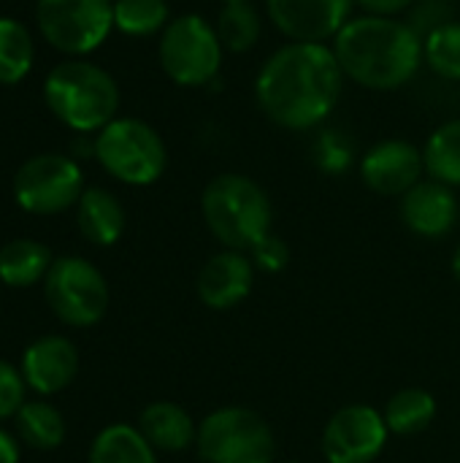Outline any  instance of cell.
I'll list each match as a JSON object with an SVG mask.
<instances>
[{
    "label": "cell",
    "mask_w": 460,
    "mask_h": 463,
    "mask_svg": "<svg viewBox=\"0 0 460 463\" xmlns=\"http://www.w3.org/2000/svg\"><path fill=\"white\" fill-rule=\"evenodd\" d=\"M344 81L331 43L287 41L263 60L252 95L268 122L290 133H304L331 119Z\"/></svg>",
    "instance_id": "6da1fadb"
},
{
    "label": "cell",
    "mask_w": 460,
    "mask_h": 463,
    "mask_svg": "<svg viewBox=\"0 0 460 463\" xmlns=\"http://www.w3.org/2000/svg\"><path fill=\"white\" fill-rule=\"evenodd\" d=\"M344 79L371 92H393L407 87L423 60V35L404 19L352 16L331 43Z\"/></svg>",
    "instance_id": "7a4b0ae2"
},
{
    "label": "cell",
    "mask_w": 460,
    "mask_h": 463,
    "mask_svg": "<svg viewBox=\"0 0 460 463\" xmlns=\"http://www.w3.org/2000/svg\"><path fill=\"white\" fill-rule=\"evenodd\" d=\"M201 214L209 233L225 250L239 252H249L274 225V206L263 184L236 171L209 179L201 193Z\"/></svg>",
    "instance_id": "3957f363"
},
{
    "label": "cell",
    "mask_w": 460,
    "mask_h": 463,
    "mask_svg": "<svg viewBox=\"0 0 460 463\" xmlns=\"http://www.w3.org/2000/svg\"><path fill=\"white\" fill-rule=\"evenodd\" d=\"M43 100L65 128L89 136L117 119L119 84L106 68L84 57H70L49 71L43 81Z\"/></svg>",
    "instance_id": "277c9868"
},
{
    "label": "cell",
    "mask_w": 460,
    "mask_h": 463,
    "mask_svg": "<svg viewBox=\"0 0 460 463\" xmlns=\"http://www.w3.org/2000/svg\"><path fill=\"white\" fill-rule=\"evenodd\" d=\"M157 60L163 73L176 87H206L214 84L222 60L225 46L217 35V27L203 14L187 11L168 22V27L160 33L157 41Z\"/></svg>",
    "instance_id": "5b68a950"
},
{
    "label": "cell",
    "mask_w": 460,
    "mask_h": 463,
    "mask_svg": "<svg viewBox=\"0 0 460 463\" xmlns=\"http://www.w3.org/2000/svg\"><path fill=\"white\" fill-rule=\"evenodd\" d=\"M95 160L122 184L149 187L168 168L163 136L138 117H117L95 133Z\"/></svg>",
    "instance_id": "8992f818"
},
{
    "label": "cell",
    "mask_w": 460,
    "mask_h": 463,
    "mask_svg": "<svg viewBox=\"0 0 460 463\" xmlns=\"http://www.w3.org/2000/svg\"><path fill=\"white\" fill-rule=\"evenodd\" d=\"M195 450L203 463H277V437L249 407H220L198 423Z\"/></svg>",
    "instance_id": "52a82bcc"
},
{
    "label": "cell",
    "mask_w": 460,
    "mask_h": 463,
    "mask_svg": "<svg viewBox=\"0 0 460 463\" xmlns=\"http://www.w3.org/2000/svg\"><path fill=\"white\" fill-rule=\"evenodd\" d=\"M43 296L54 317L70 328H89L103 320L108 309V282L95 263L79 255L54 258Z\"/></svg>",
    "instance_id": "ba28073f"
},
{
    "label": "cell",
    "mask_w": 460,
    "mask_h": 463,
    "mask_svg": "<svg viewBox=\"0 0 460 463\" xmlns=\"http://www.w3.org/2000/svg\"><path fill=\"white\" fill-rule=\"evenodd\" d=\"M35 22L49 46L68 57H84L111 35L114 0H38Z\"/></svg>",
    "instance_id": "9c48e42d"
},
{
    "label": "cell",
    "mask_w": 460,
    "mask_h": 463,
    "mask_svg": "<svg viewBox=\"0 0 460 463\" xmlns=\"http://www.w3.org/2000/svg\"><path fill=\"white\" fill-rule=\"evenodd\" d=\"M84 174L70 155L43 152L24 160L14 176V198L30 214H60L79 203Z\"/></svg>",
    "instance_id": "30bf717a"
},
{
    "label": "cell",
    "mask_w": 460,
    "mask_h": 463,
    "mask_svg": "<svg viewBox=\"0 0 460 463\" xmlns=\"http://www.w3.org/2000/svg\"><path fill=\"white\" fill-rule=\"evenodd\" d=\"M390 429L380 410L369 404H350L331 415L323 429V456L328 463H374Z\"/></svg>",
    "instance_id": "8fae6325"
},
{
    "label": "cell",
    "mask_w": 460,
    "mask_h": 463,
    "mask_svg": "<svg viewBox=\"0 0 460 463\" xmlns=\"http://www.w3.org/2000/svg\"><path fill=\"white\" fill-rule=\"evenodd\" d=\"M352 11L355 0H266V19L298 43H333Z\"/></svg>",
    "instance_id": "7c38bea8"
},
{
    "label": "cell",
    "mask_w": 460,
    "mask_h": 463,
    "mask_svg": "<svg viewBox=\"0 0 460 463\" xmlns=\"http://www.w3.org/2000/svg\"><path fill=\"white\" fill-rule=\"evenodd\" d=\"M358 174L363 184L385 198L409 193L418 182L426 179V157L423 146L407 138H385L369 146L358 163Z\"/></svg>",
    "instance_id": "4fadbf2b"
},
{
    "label": "cell",
    "mask_w": 460,
    "mask_h": 463,
    "mask_svg": "<svg viewBox=\"0 0 460 463\" xmlns=\"http://www.w3.org/2000/svg\"><path fill=\"white\" fill-rule=\"evenodd\" d=\"M255 263L247 252L239 250H220L214 252L198 271L195 290L203 307L214 312H228L247 301L255 285Z\"/></svg>",
    "instance_id": "5bb4252c"
},
{
    "label": "cell",
    "mask_w": 460,
    "mask_h": 463,
    "mask_svg": "<svg viewBox=\"0 0 460 463\" xmlns=\"http://www.w3.org/2000/svg\"><path fill=\"white\" fill-rule=\"evenodd\" d=\"M399 212L409 233L420 239H445L458 225L460 203L455 187L428 176L401 195Z\"/></svg>",
    "instance_id": "9a60e30c"
},
{
    "label": "cell",
    "mask_w": 460,
    "mask_h": 463,
    "mask_svg": "<svg viewBox=\"0 0 460 463\" xmlns=\"http://www.w3.org/2000/svg\"><path fill=\"white\" fill-rule=\"evenodd\" d=\"M19 372L30 391H35L38 396H54L76 380L79 350L65 336H41L24 350Z\"/></svg>",
    "instance_id": "2e32d148"
},
{
    "label": "cell",
    "mask_w": 460,
    "mask_h": 463,
    "mask_svg": "<svg viewBox=\"0 0 460 463\" xmlns=\"http://www.w3.org/2000/svg\"><path fill=\"white\" fill-rule=\"evenodd\" d=\"M144 439L163 453H182L195 445L198 423L192 415L174 402H152L141 410L138 426Z\"/></svg>",
    "instance_id": "e0dca14e"
},
{
    "label": "cell",
    "mask_w": 460,
    "mask_h": 463,
    "mask_svg": "<svg viewBox=\"0 0 460 463\" xmlns=\"http://www.w3.org/2000/svg\"><path fill=\"white\" fill-rule=\"evenodd\" d=\"M125 209L106 187H87L76 203V225L95 247H111L125 233Z\"/></svg>",
    "instance_id": "ac0fdd59"
},
{
    "label": "cell",
    "mask_w": 460,
    "mask_h": 463,
    "mask_svg": "<svg viewBox=\"0 0 460 463\" xmlns=\"http://www.w3.org/2000/svg\"><path fill=\"white\" fill-rule=\"evenodd\" d=\"M54 258L46 244L35 239H14L0 247V282L8 288H30L46 279Z\"/></svg>",
    "instance_id": "d6986e66"
},
{
    "label": "cell",
    "mask_w": 460,
    "mask_h": 463,
    "mask_svg": "<svg viewBox=\"0 0 460 463\" xmlns=\"http://www.w3.org/2000/svg\"><path fill=\"white\" fill-rule=\"evenodd\" d=\"M16 437L33 450H57L65 442V418L49 402H24L14 415Z\"/></svg>",
    "instance_id": "ffe728a7"
},
{
    "label": "cell",
    "mask_w": 460,
    "mask_h": 463,
    "mask_svg": "<svg viewBox=\"0 0 460 463\" xmlns=\"http://www.w3.org/2000/svg\"><path fill=\"white\" fill-rule=\"evenodd\" d=\"M89 463H157V450L136 426L111 423L92 439Z\"/></svg>",
    "instance_id": "44dd1931"
},
{
    "label": "cell",
    "mask_w": 460,
    "mask_h": 463,
    "mask_svg": "<svg viewBox=\"0 0 460 463\" xmlns=\"http://www.w3.org/2000/svg\"><path fill=\"white\" fill-rule=\"evenodd\" d=\"M382 418H385L390 434H396V437L420 434L437 418V399L426 388H404L388 399Z\"/></svg>",
    "instance_id": "7402d4cb"
},
{
    "label": "cell",
    "mask_w": 460,
    "mask_h": 463,
    "mask_svg": "<svg viewBox=\"0 0 460 463\" xmlns=\"http://www.w3.org/2000/svg\"><path fill=\"white\" fill-rule=\"evenodd\" d=\"M217 35L230 54H247L258 46L263 35V16L252 0L244 3H222L214 19Z\"/></svg>",
    "instance_id": "603a6c76"
},
{
    "label": "cell",
    "mask_w": 460,
    "mask_h": 463,
    "mask_svg": "<svg viewBox=\"0 0 460 463\" xmlns=\"http://www.w3.org/2000/svg\"><path fill=\"white\" fill-rule=\"evenodd\" d=\"M426 176L460 187V117L442 122L423 144Z\"/></svg>",
    "instance_id": "cb8c5ba5"
},
{
    "label": "cell",
    "mask_w": 460,
    "mask_h": 463,
    "mask_svg": "<svg viewBox=\"0 0 460 463\" xmlns=\"http://www.w3.org/2000/svg\"><path fill=\"white\" fill-rule=\"evenodd\" d=\"M33 57L35 43L30 30L11 16H0V84H19L30 73Z\"/></svg>",
    "instance_id": "d4e9b609"
},
{
    "label": "cell",
    "mask_w": 460,
    "mask_h": 463,
    "mask_svg": "<svg viewBox=\"0 0 460 463\" xmlns=\"http://www.w3.org/2000/svg\"><path fill=\"white\" fill-rule=\"evenodd\" d=\"M423 60L439 79L460 84V19H445L423 35Z\"/></svg>",
    "instance_id": "484cf974"
},
{
    "label": "cell",
    "mask_w": 460,
    "mask_h": 463,
    "mask_svg": "<svg viewBox=\"0 0 460 463\" xmlns=\"http://www.w3.org/2000/svg\"><path fill=\"white\" fill-rule=\"evenodd\" d=\"M168 0H114V30L130 38L160 35L171 22Z\"/></svg>",
    "instance_id": "4316f807"
},
{
    "label": "cell",
    "mask_w": 460,
    "mask_h": 463,
    "mask_svg": "<svg viewBox=\"0 0 460 463\" xmlns=\"http://www.w3.org/2000/svg\"><path fill=\"white\" fill-rule=\"evenodd\" d=\"M314 163L323 174L339 176L355 163V146L347 133L339 128H323L317 141H314Z\"/></svg>",
    "instance_id": "83f0119b"
},
{
    "label": "cell",
    "mask_w": 460,
    "mask_h": 463,
    "mask_svg": "<svg viewBox=\"0 0 460 463\" xmlns=\"http://www.w3.org/2000/svg\"><path fill=\"white\" fill-rule=\"evenodd\" d=\"M247 255H249V260L255 263V269L263 271V274H279V271H285L287 263H290V247H287V241L279 239L274 231H271L268 236H263Z\"/></svg>",
    "instance_id": "f1b7e54d"
},
{
    "label": "cell",
    "mask_w": 460,
    "mask_h": 463,
    "mask_svg": "<svg viewBox=\"0 0 460 463\" xmlns=\"http://www.w3.org/2000/svg\"><path fill=\"white\" fill-rule=\"evenodd\" d=\"M24 391L27 385L22 372L0 358V420H8L19 412V407L24 404Z\"/></svg>",
    "instance_id": "f546056e"
},
{
    "label": "cell",
    "mask_w": 460,
    "mask_h": 463,
    "mask_svg": "<svg viewBox=\"0 0 460 463\" xmlns=\"http://www.w3.org/2000/svg\"><path fill=\"white\" fill-rule=\"evenodd\" d=\"M418 0H355V8L369 16H385V19H399L407 14Z\"/></svg>",
    "instance_id": "4dcf8cb0"
},
{
    "label": "cell",
    "mask_w": 460,
    "mask_h": 463,
    "mask_svg": "<svg viewBox=\"0 0 460 463\" xmlns=\"http://www.w3.org/2000/svg\"><path fill=\"white\" fill-rule=\"evenodd\" d=\"M0 463H19V442L5 429H0Z\"/></svg>",
    "instance_id": "1f68e13d"
},
{
    "label": "cell",
    "mask_w": 460,
    "mask_h": 463,
    "mask_svg": "<svg viewBox=\"0 0 460 463\" xmlns=\"http://www.w3.org/2000/svg\"><path fill=\"white\" fill-rule=\"evenodd\" d=\"M453 277L460 282V244H458V250L453 252Z\"/></svg>",
    "instance_id": "d6a6232c"
},
{
    "label": "cell",
    "mask_w": 460,
    "mask_h": 463,
    "mask_svg": "<svg viewBox=\"0 0 460 463\" xmlns=\"http://www.w3.org/2000/svg\"><path fill=\"white\" fill-rule=\"evenodd\" d=\"M220 3H244V0H220Z\"/></svg>",
    "instance_id": "836d02e7"
},
{
    "label": "cell",
    "mask_w": 460,
    "mask_h": 463,
    "mask_svg": "<svg viewBox=\"0 0 460 463\" xmlns=\"http://www.w3.org/2000/svg\"><path fill=\"white\" fill-rule=\"evenodd\" d=\"M282 463H298V461H282Z\"/></svg>",
    "instance_id": "e575fe53"
}]
</instances>
